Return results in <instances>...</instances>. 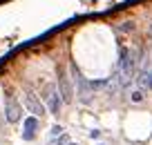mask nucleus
<instances>
[{
	"instance_id": "obj_3",
	"label": "nucleus",
	"mask_w": 152,
	"mask_h": 145,
	"mask_svg": "<svg viewBox=\"0 0 152 145\" xmlns=\"http://www.w3.org/2000/svg\"><path fill=\"white\" fill-rule=\"evenodd\" d=\"M69 69H72V74H74L72 78H74V80H76V85H78L81 101H83V103H90V94H92V89H90V80H85V76L78 71V67H76V65H72Z\"/></svg>"
},
{
	"instance_id": "obj_2",
	"label": "nucleus",
	"mask_w": 152,
	"mask_h": 145,
	"mask_svg": "<svg viewBox=\"0 0 152 145\" xmlns=\"http://www.w3.org/2000/svg\"><path fill=\"white\" fill-rule=\"evenodd\" d=\"M5 118L9 123H18L20 118H23V107H20L18 98L16 96H7V103H5Z\"/></svg>"
},
{
	"instance_id": "obj_9",
	"label": "nucleus",
	"mask_w": 152,
	"mask_h": 145,
	"mask_svg": "<svg viewBox=\"0 0 152 145\" xmlns=\"http://www.w3.org/2000/svg\"><path fill=\"white\" fill-rule=\"evenodd\" d=\"M132 101H134V103H141V101H143V92H141V89H137V92L132 94Z\"/></svg>"
},
{
	"instance_id": "obj_7",
	"label": "nucleus",
	"mask_w": 152,
	"mask_h": 145,
	"mask_svg": "<svg viewBox=\"0 0 152 145\" xmlns=\"http://www.w3.org/2000/svg\"><path fill=\"white\" fill-rule=\"evenodd\" d=\"M69 143H72L69 136H67V134H61L58 138H52V143H49V145H69Z\"/></svg>"
},
{
	"instance_id": "obj_4",
	"label": "nucleus",
	"mask_w": 152,
	"mask_h": 145,
	"mask_svg": "<svg viewBox=\"0 0 152 145\" xmlns=\"http://www.w3.org/2000/svg\"><path fill=\"white\" fill-rule=\"evenodd\" d=\"M58 94H61V101L63 103H72L74 101V87H72L69 78H67L65 71H58Z\"/></svg>"
},
{
	"instance_id": "obj_12",
	"label": "nucleus",
	"mask_w": 152,
	"mask_h": 145,
	"mask_svg": "<svg viewBox=\"0 0 152 145\" xmlns=\"http://www.w3.org/2000/svg\"><path fill=\"white\" fill-rule=\"evenodd\" d=\"M69 145H76V143H69Z\"/></svg>"
},
{
	"instance_id": "obj_8",
	"label": "nucleus",
	"mask_w": 152,
	"mask_h": 145,
	"mask_svg": "<svg viewBox=\"0 0 152 145\" xmlns=\"http://www.w3.org/2000/svg\"><path fill=\"white\" fill-rule=\"evenodd\" d=\"M61 134H63V127L61 125H54L52 130H49V136H52V138H58Z\"/></svg>"
},
{
	"instance_id": "obj_6",
	"label": "nucleus",
	"mask_w": 152,
	"mask_h": 145,
	"mask_svg": "<svg viewBox=\"0 0 152 145\" xmlns=\"http://www.w3.org/2000/svg\"><path fill=\"white\" fill-rule=\"evenodd\" d=\"M38 118L36 116H29V118H25V130H23V138L25 141H31L34 136H36V130H38Z\"/></svg>"
},
{
	"instance_id": "obj_11",
	"label": "nucleus",
	"mask_w": 152,
	"mask_h": 145,
	"mask_svg": "<svg viewBox=\"0 0 152 145\" xmlns=\"http://www.w3.org/2000/svg\"><path fill=\"white\" fill-rule=\"evenodd\" d=\"M90 136H92V138H99L101 132H99V130H92V132H90Z\"/></svg>"
},
{
	"instance_id": "obj_10",
	"label": "nucleus",
	"mask_w": 152,
	"mask_h": 145,
	"mask_svg": "<svg viewBox=\"0 0 152 145\" xmlns=\"http://www.w3.org/2000/svg\"><path fill=\"white\" fill-rule=\"evenodd\" d=\"M145 85L152 89V69H150V71H145Z\"/></svg>"
},
{
	"instance_id": "obj_5",
	"label": "nucleus",
	"mask_w": 152,
	"mask_h": 145,
	"mask_svg": "<svg viewBox=\"0 0 152 145\" xmlns=\"http://www.w3.org/2000/svg\"><path fill=\"white\" fill-rule=\"evenodd\" d=\"M25 107H27L29 112H31V116H36V118L45 114V105L40 103V98H38L31 89H27V92H25Z\"/></svg>"
},
{
	"instance_id": "obj_1",
	"label": "nucleus",
	"mask_w": 152,
	"mask_h": 145,
	"mask_svg": "<svg viewBox=\"0 0 152 145\" xmlns=\"http://www.w3.org/2000/svg\"><path fill=\"white\" fill-rule=\"evenodd\" d=\"M43 98H45V105H47L49 114H58V112H61L63 101H61V94H58V87H56L54 83L45 85V89H43Z\"/></svg>"
}]
</instances>
